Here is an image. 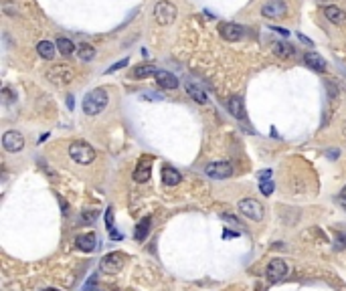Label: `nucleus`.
<instances>
[{
  "instance_id": "nucleus-1",
  "label": "nucleus",
  "mask_w": 346,
  "mask_h": 291,
  "mask_svg": "<svg viewBox=\"0 0 346 291\" xmlns=\"http://www.w3.org/2000/svg\"><path fill=\"white\" fill-rule=\"evenodd\" d=\"M108 91L103 87H97V89H91L85 97H83V112L87 116H97L101 114L106 107H108Z\"/></svg>"
},
{
  "instance_id": "nucleus-2",
  "label": "nucleus",
  "mask_w": 346,
  "mask_h": 291,
  "mask_svg": "<svg viewBox=\"0 0 346 291\" xmlns=\"http://www.w3.org/2000/svg\"><path fill=\"white\" fill-rule=\"evenodd\" d=\"M69 156H71L73 162L87 166V164H91L95 160V150L87 142H73L69 146Z\"/></svg>"
},
{
  "instance_id": "nucleus-3",
  "label": "nucleus",
  "mask_w": 346,
  "mask_h": 291,
  "mask_svg": "<svg viewBox=\"0 0 346 291\" xmlns=\"http://www.w3.org/2000/svg\"><path fill=\"white\" fill-rule=\"evenodd\" d=\"M124 265H126V255L116 251V253H108V255L101 259L99 269H101L103 273H108V275H116V273H120V271L124 269Z\"/></svg>"
},
{
  "instance_id": "nucleus-4",
  "label": "nucleus",
  "mask_w": 346,
  "mask_h": 291,
  "mask_svg": "<svg viewBox=\"0 0 346 291\" xmlns=\"http://www.w3.org/2000/svg\"><path fill=\"white\" fill-rule=\"evenodd\" d=\"M47 77H49V81H53L55 85H69V83H73V79H75V71H73L71 67H67V65H55V67L49 69Z\"/></svg>"
},
{
  "instance_id": "nucleus-5",
  "label": "nucleus",
  "mask_w": 346,
  "mask_h": 291,
  "mask_svg": "<svg viewBox=\"0 0 346 291\" xmlns=\"http://www.w3.org/2000/svg\"><path fill=\"white\" fill-rule=\"evenodd\" d=\"M176 6L166 2V0H160L156 6H154V16H156V22L158 24H172L174 18H176Z\"/></svg>"
},
{
  "instance_id": "nucleus-6",
  "label": "nucleus",
  "mask_w": 346,
  "mask_h": 291,
  "mask_svg": "<svg viewBox=\"0 0 346 291\" xmlns=\"http://www.w3.org/2000/svg\"><path fill=\"white\" fill-rule=\"evenodd\" d=\"M204 174L211 176V178H215V180H225V178H229V176L233 174V166H231V162H227V160L213 162V164H209V166L204 168Z\"/></svg>"
},
{
  "instance_id": "nucleus-7",
  "label": "nucleus",
  "mask_w": 346,
  "mask_h": 291,
  "mask_svg": "<svg viewBox=\"0 0 346 291\" xmlns=\"http://www.w3.org/2000/svg\"><path fill=\"white\" fill-rule=\"evenodd\" d=\"M219 32L229 43H237V41H241L245 37V28L241 24H235V22H221L219 24Z\"/></svg>"
},
{
  "instance_id": "nucleus-8",
  "label": "nucleus",
  "mask_w": 346,
  "mask_h": 291,
  "mask_svg": "<svg viewBox=\"0 0 346 291\" xmlns=\"http://www.w3.org/2000/svg\"><path fill=\"white\" fill-rule=\"evenodd\" d=\"M239 210H241L247 219H251V221H261V219H263V206H261L257 200H253V198H243V200H239Z\"/></svg>"
},
{
  "instance_id": "nucleus-9",
  "label": "nucleus",
  "mask_w": 346,
  "mask_h": 291,
  "mask_svg": "<svg viewBox=\"0 0 346 291\" xmlns=\"http://www.w3.org/2000/svg\"><path fill=\"white\" fill-rule=\"evenodd\" d=\"M2 146L6 152H20L24 148V136L16 130H8L2 136Z\"/></svg>"
},
{
  "instance_id": "nucleus-10",
  "label": "nucleus",
  "mask_w": 346,
  "mask_h": 291,
  "mask_svg": "<svg viewBox=\"0 0 346 291\" xmlns=\"http://www.w3.org/2000/svg\"><path fill=\"white\" fill-rule=\"evenodd\" d=\"M152 164H154V158H152V156H142V158H140V162H138V166H136V170H134V180H136L138 184L150 180Z\"/></svg>"
},
{
  "instance_id": "nucleus-11",
  "label": "nucleus",
  "mask_w": 346,
  "mask_h": 291,
  "mask_svg": "<svg viewBox=\"0 0 346 291\" xmlns=\"http://www.w3.org/2000/svg\"><path fill=\"white\" fill-rule=\"evenodd\" d=\"M265 275H267V279H269L271 283L282 281V279L288 275V265H286V261H284V259H273V261H269V265H267V269H265Z\"/></svg>"
},
{
  "instance_id": "nucleus-12",
  "label": "nucleus",
  "mask_w": 346,
  "mask_h": 291,
  "mask_svg": "<svg viewBox=\"0 0 346 291\" xmlns=\"http://www.w3.org/2000/svg\"><path fill=\"white\" fill-rule=\"evenodd\" d=\"M288 12V6L284 0H269L267 4H263L261 8V14L265 18H284Z\"/></svg>"
},
{
  "instance_id": "nucleus-13",
  "label": "nucleus",
  "mask_w": 346,
  "mask_h": 291,
  "mask_svg": "<svg viewBox=\"0 0 346 291\" xmlns=\"http://www.w3.org/2000/svg\"><path fill=\"white\" fill-rule=\"evenodd\" d=\"M75 245L83 253H91L95 249V245H97V237H95V233H83V235H79L75 239Z\"/></svg>"
},
{
  "instance_id": "nucleus-14",
  "label": "nucleus",
  "mask_w": 346,
  "mask_h": 291,
  "mask_svg": "<svg viewBox=\"0 0 346 291\" xmlns=\"http://www.w3.org/2000/svg\"><path fill=\"white\" fill-rule=\"evenodd\" d=\"M154 77H156V83H158L162 89H176V87H178V83H180V81H178V77L172 75L170 71H158Z\"/></svg>"
},
{
  "instance_id": "nucleus-15",
  "label": "nucleus",
  "mask_w": 346,
  "mask_h": 291,
  "mask_svg": "<svg viewBox=\"0 0 346 291\" xmlns=\"http://www.w3.org/2000/svg\"><path fill=\"white\" fill-rule=\"evenodd\" d=\"M304 63L310 67V69H314V71H326V61H324V57H320L318 53H314V51H310V53H306L304 55Z\"/></svg>"
},
{
  "instance_id": "nucleus-16",
  "label": "nucleus",
  "mask_w": 346,
  "mask_h": 291,
  "mask_svg": "<svg viewBox=\"0 0 346 291\" xmlns=\"http://www.w3.org/2000/svg\"><path fill=\"white\" fill-rule=\"evenodd\" d=\"M184 89H186V93H188V97H192L196 103H206V91L200 87V85H196V83H192V81H188V83H184Z\"/></svg>"
},
{
  "instance_id": "nucleus-17",
  "label": "nucleus",
  "mask_w": 346,
  "mask_h": 291,
  "mask_svg": "<svg viewBox=\"0 0 346 291\" xmlns=\"http://www.w3.org/2000/svg\"><path fill=\"white\" fill-rule=\"evenodd\" d=\"M227 110H229V114H231L233 118H237V120H243V118H245V105H243V97H239V95L231 97V99L227 101Z\"/></svg>"
},
{
  "instance_id": "nucleus-18",
  "label": "nucleus",
  "mask_w": 346,
  "mask_h": 291,
  "mask_svg": "<svg viewBox=\"0 0 346 291\" xmlns=\"http://www.w3.org/2000/svg\"><path fill=\"white\" fill-rule=\"evenodd\" d=\"M324 16H326L332 24H338V26L346 22V12L342 8H338V6H332V4L324 8Z\"/></svg>"
},
{
  "instance_id": "nucleus-19",
  "label": "nucleus",
  "mask_w": 346,
  "mask_h": 291,
  "mask_svg": "<svg viewBox=\"0 0 346 291\" xmlns=\"http://www.w3.org/2000/svg\"><path fill=\"white\" fill-rule=\"evenodd\" d=\"M180 180H182V176H180V172L176 168H172V166H164L162 168V182L166 186H176Z\"/></svg>"
},
{
  "instance_id": "nucleus-20",
  "label": "nucleus",
  "mask_w": 346,
  "mask_h": 291,
  "mask_svg": "<svg viewBox=\"0 0 346 291\" xmlns=\"http://www.w3.org/2000/svg\"><path fill=\"white\" fill-rule=\"evenodd\" d=\"M57 49V45L55 43H51V41H41L39 45H37V53L43 57V59H47V61H51L53 57H55V51Z\"/></svg>"
},
{
  "instance_id": "nucleus-21",
  "label": "nucleus",
  "mask_w": 346,
  "mask_h": 291,
  "mask_svg": "<svg viewBox=\"0 0 346 291\" xmlns=\"http://www.w3.org/2000/svg\"><path fill=\"white\" fill-rule=\"evenodd\" d=\"M150 223H152V219H150V216H146V219H142V221L138 223L136 233H134L136 241H146V237H148V233H150Z\"/></svg>"
},
{
  "instance_id": "nucleus-22",
  "label": "nucleus",
  "mask_w": 346,
  "mask_h": 291,
  "mask_svg": "<svg viewBox=\"0 0 346 291\" xmlns=\"http://www.w3.org/2000/svg\"><path fill=\"white\" fill-rule=\"evenodd\" d=\"M57 49H59V53L61 55H65V57H69V55H73L75 53V45H73V41L71 39H65V37H61V39H57Z\"/></svg>"
},
{
  "instance_id": "nucleus-23",
  "label": "nucleus",
  "mask_w": 346,
  "mask_h": 291,
  "mask_svg": "<svg viewBox=\"0 0 346 291\" xmlns=\"http://www.w3.org/2000/svg\"><path fill=\"white\" fill-rule=\"evenodd\" d=\"M273 51H275V55L280 59H290V57L296 55V49L292 45H288V43H275L273 45Z\"/></svg>"
},
{
  "instance_id": "nucleus-24",
  "label": "nucleus",
  "mask_w": 346,
  "mask_h": 291,
  "mask_svg": "<svg viewBox=\"0 0 346 291\" xmlns=\"http://www.w3.org/2000/svg\"><path fill=\"white\" fill-rule=\"evenodd\" d=\"M77 55H79L81 61H91V59L95 57V49H93V45H89V43H81V45L77 47Z\"/></svg>"
},
{
  "instance_id": "nucleus-25",
  "label": "nucleus",
  "mask_w": 346,
  "mask_h": 291,
  "mask_svg": "<svg viewBox=\"0 0 346 291\" xmlns=\"http://www.w3.org/2000/svg\"><path fill=\"white\" fill-rule=\"evenodd\" d=\"M269 176V172L265 170V172H261V178H259V190H261V194H265V196H271V192H273V182L267 178Z\"/></svg>"
},
{
  "instance_id": "nucleus-26",
  "label": "nucleus",
  "mask_w": 346,
  "mask_h": 291,
  "mask_svg": "<svg viewBox=\"0 0 346 291\" xmlns=\"http://www.w3.org/2000/svg\"><path fill=\"white\" fill-rule=\"evenodd\" d=\"M158 71L152 67V65H138L136 69H134V77L136 79H146V77H150V75H156Z\"/></svg>"
},
{
  "instance_id": "nucleus-27",
  "label": "nucleus",
  "mask_w": 346,
  "mask_h": 291,
  "mask_svg": "<svg viewBox=\"0 0 346 291\" xmlns=\"http://www.w3.org/2000/svg\"><path fill=\"white\" fill-rule=\"evenodd\" d=\"M95 216H97V212H95V210H87V212H83V214H81V225H91V223L95 221Z\"/></svg>"
},
{
  "instance_id": "nucleus-28",
  "label": "nucleus",
  "mask_w": 346,
  "mask_h": 291,
  "mask_svg": "<svg viewBox=\"0 0 346 291\" xmlns=\"http://www.w3.org/2000/svg\"><path fill=\"white\" fill-rule=\"evenodd\" d=\"M106 225H108V231L114 229V208L112 206L106 210Z\"/></svg>"
},
{
  "instance_id": "nucleus-29",
  "label": "nucleus",
  "mask_w": 346,
  "mask_h": 291,
  "mask_svg": "<svg viewBox=\"0 0 346 291\" xmlns=\"http://www.w3.org/2000/svg\"><path fill=\"white\" fill-rule=\"evenodd\" d=\"M128 63H130V59H122V61H118L116 65H112V67H110V69H108L106 73H114V71H118V69H122V67H126Z\"/></svg>"
},
{
  "instance_id": "nucleus-30",
  "label": "nucleus",
  "mask_w": 346,
  "mask_h": 291,
  "mask_svg": "<svg viewBox=\"0 0 346 291\" xmlns=\"http://www.w3.org/2000/svg\"><path fill=\"white\" fill-rule=\"evenodd\" d=\"M144 99H150V101H162V99H164V95L154 93V91H148V93H144Z\"/></svg>"
},
{
  "instance_id": "nucleus-31",
  "label": "nucleus",
  "mask_w": 346,
  "mask_h": 291,
  "mask_svg": "<svg viewBox=\"0 0 346 291\" xmlns=\"http://www.w3.org/2000/svg\"><path fill=\"white\" fill-rule=\"evenodd\" d=\"M221 219H223V221H227V223H231L233 227H239V221H237L235 216H231V214H221Z\"/></svg>"
},
{
  "instance_id": "nucleus-32",
  "label": "nucleus",
  "mask_w": 346,
  "mask_h": 291,
  "mask_svg": "<svg viewBox=\"0 0 346 291\" xmlns=\"http://www.w3.org/2000/svg\"><path fill=\"white\" fill-rule=\"evenodd\" d=\"M95 281H97V275H91V279L83 285V291H91L93 289V285H95Z\"/></svg>"
},
{
  "instance_id": "nucleus-33",
  "label": "nucleus",
  "mask_w": 346,
  "mask_h": 291,
  "mask_svg": "<svg viewBox=\"0 0 346 291\" xmlns=\"http://www.w3.org/2000/svg\"><path fill=\"white\" fill-rule=\"evenodd\" d=\"M271 30H275V32H280L282 37H288V34H290V30H286V28H282V26H271Z\"/></svg>"
},
{
  "instance_id": "nucleus-34",
  "label": "nucleus",
  "mask_w": 346,
  "mask_h": 291,
  "mask_svg": "<svg viewBox=\"0 0 346 291\" xmlns=\"http://www.w3.org/2000/svg\"><path fill=\"white\" fill-rule=\"evenodd\" d=\"M298 39H300V41H302V43H304V45H308V47H312V45H314V43H312V41H310V39H308V37H304V34H302V32H298Z\"/></svg>"
},
{
  "instance_id": "nucleus-35",
  "label": "nucleus",
  "mask_w": 346,
  "mask_h": 291,
  "mask_svg": "<svg viewBox=\"0 0 346 291\" xmlns=\"http://www.w3.org/2000/svg\"><path fill=\"white\" fill-rule=\"evenodd\" d=\"M338 247H340V249H344L346 247V235H340V237H338Z\"/></svg>"
},
{
  "instance_id": "nucleus-36",
  "label": "nucleus",
  "mask_w": 346,
  "mask_h": 291,
  "mask_svg": "<svg viewBox=\"0 0 346 291\" xmlns=\"http://www.w3.org/2000/svg\"><path fill=\"white\" fill-rule=\"evenodd\" d=\"M110 237H112V239H118V241L122 239V235H120V233H118L116 229H112V231H110Z\"/></svg>"
},
{
  "instance_id": "nucleus-37",
  "label": "nucleus",
  "mask_w": 346,
  "mask_h": 291,
  "mask_svg": "<svg viewBox=\"0 0 346 291\" xmlns=\"http://www.w3.org/2000/svg\"><path fill=\"white\" fill-rule=\"evenodd\" d=\"M67 105H69V110H73V105H75V101H73V95H67Z\"/></svg>"
},
{
  "instance_id": "nucleus-38",
  "label": "nucleus",
  "mask_w": 346,
  "mask_h": 291,
  "mask_svg": "<svg viewBox=\"0 0 346 291\" xmlns=\"http://www.w3.org/2000/svg\"><path fill=\"white\" fill-rule=\"evenodd\" d=\"M223 237H225V239H227V237L231 239V237H237V235H235V233H231V231H225V233H223Z\"/></svg>"
},
{
  "instance_id": "nucleus-39",
  "label": "nucleus",
  "mask_w": 346,
  "mask_h": 291,
  "mask_svg": "<svg viewBox=\"0 0 346 291\" xmlns=\"http://www.w3.org/2000/svg\"><path fill=\"white\" fill-rule=\"evenodd\" d=\"M328 156H330V158H336V156H338V152H336V150H332V152H328Z\"/></svg>"
},
{
  "instance_id": "nucleus-40",
  "label": "nucleus",
  "mask_w": 346,
  "mask_h": 291,
  "mask_svg": "<svg viewBox=\"0 0 346 291\" xmlns=\"http://www.w3.org/2000/svg\"><path fill=\"white\" fill-rule=\"evenodd\" d=\"M340 198H342V200H346V186L342 188V192H340Z\"/></svg>"
},
{
  "instance_id": "nucleus-41",
  "label": "nucleus",
  "mask_w": 346,
  "mask_h": 291,
  "mask_svg": "<svg viewBox=\"0 0 346 291\" xmlns=\"http://www.w3.org/2000/svg\"><path fill=\"white\" fill-rule=\"evenodd\" d=\"M45 291H59V289H55V287H49V289H45Z\"/></svg>"
}]
</instances>
